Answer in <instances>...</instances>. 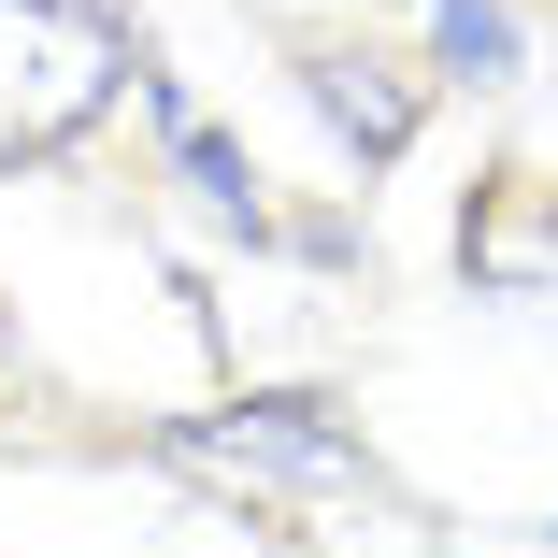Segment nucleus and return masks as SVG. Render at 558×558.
<instances>
[{
	"mask_svg": "<svg viewBox=\"0 0 558 558\" xmlns=\"http://www.w3.org/2000/svg\"><path fill=\"white\" fill-rule=\"evenodd\" d=\"M130 44L86 15V0H0V158H44L72 144L100 100H116Z\"/></svg>",
	"mask_w": 558,
	"mask_h": 558,
	"instance_id": "nucleus-1",
	"label": "nucleus"
},
{
	"mask_svg": "<svg viewBox=\"0 0 558 558\" xmlns=\"http://www.w3.org/2000/svg\"><path fill=\"white\" fill-rule=\"evenodd\" d=\"M186 459L201 473H272V487H359V444L315 401H244L230 429H186Z\"/></svg>",
	"mask_w": 558,
	"mask_h": 558,
	"instance_id": "nucleus-2",
	"label": "nucleus"
},
{
	"mask_svg": "<svg viewBox=\"0 0 558 558\" xmlns=\"http://www.w3.org/2000/svg\"><path fill=\"white\" fill-rule=\"evenodd\" d=\"M315 116L344 130L359 158H387V144L415 130V100H401V72H373V58H315Z\"/></svg>",
	"mask_w": 558,
	"mask_h": 558,
	"instance_id": "nucleus-3",
	"label": "nucleus"
},
{
	"mask_svg": "<svg viewBox=\"0 0 558 558\" xmlns=\"http://www.w3.org/2000/svg\"><path fill=\"white\" fill-rule=\"evenodd\" d=\"M158 130H172V158H186V186H201L215 215H244V230H258V172H244L230 144H215V130L186 116V100H172V86H158Z\"/></svg>",
	"mask_w": 558,
	"mask_h": 558,
	"instance_id": "nucleus-4",
	"label": "nucleus"
},
{
	"mask_svg": "<svg viewBox=\"0 0 558 558\" xmlns=\"http://www.w3.org/2000/svg\"><path fill=\"white\" fill-rule=\"evenodd\" d=\"M429 44L459 58L473 86H501V72H515V15H501V0H429Z\"/></svg>",
	"mask_w": 558,
	"mask_h": 558,
	"instance_id": "nucleus-5",
	"label": "nucleus"
}]
</instances>
